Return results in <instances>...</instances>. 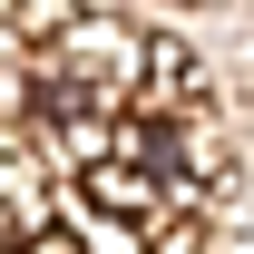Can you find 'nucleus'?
I'll return each instance as SVG.
<instances>
[{"label":"nucleus","mask_w":254,"mask_h":254,"mask_svg":"<svg viewBox=\"0 0 254 254\" xmlns=\"http://www.w3.org/2000/svg\"><path fill=\"white\" fill-rule=\"evenodd\" d=\"M30 137L68 195L78 254H186L215 195L195 68L157 30L68 20L30 59Z\"/></svg>","instance_id":"nucleus-1"}]
</instances>
